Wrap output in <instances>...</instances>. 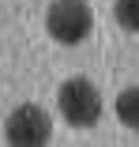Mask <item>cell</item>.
<instances>
[{"label": "cell", "instance_id": "1", "mask_svg": "<svg viewBox=\"0 0 139 147\" xmlns=\"http://www.w3.org/2000/svg\"><path fill=\"white\" fill-rule=\"evenodd\" d=\"M57 106H60V117L72 125V128H94L102 121V94L90 79H64L60 91H57Z\"/></svg>", "mask_w": 139, "mask_h": 147}, {"label": "cell", "instance_id": "2", "mask_svg": "<svg viewBox=\"0 0 139 147\" xmlns=\"http://www.w3.org/2000/svg\"><path fill=\"white\" fill-rule=\"evenodd\" d=\"M45 30L60 45H79L94 30V11L87 0H53L45 11Z\"/></svg>", "mask_w": 139, "mask_h": 147}, {"label": "cell", "instance_id": "3", "mask_svg": "<svg viewBox=\"0 0 139 147\" xmlns=\"http://www.w3.org/2000/svg\"><path fill=\"white\" fill-rule=\"evenodd\" d=\"M4 136H8V143H15V147H41V143L53 140V117H49L41 106L26 102V106H19V109L8 113Z\"/></svg>", "mask_w": 139, "mask_h": 147}, {"label": "cell", "instance_id": "4", "mask_svg": "<svg viewBox=\"0 0 139 147\" xmlns=\"http://www.w3.org/2000/svg\"><path fill=\"white\" fill-rule=\"evenodd\" d=\"M117 117H120V125L139 132V83L135 87H124V91L117 94Z\"/></svg>", "mask_w": 139, "mask_h": 147}, {"label": "cell", "instance_id": "5", "mask_svg": "<svg viewBox=\"0 0 139 147\" xmlns=\"http://www.w3.org/2000/svg\"><path fill=\"white\" fill-rule=\"evenodd\" d=\"M113 19L124 26V30L139 34V0H117L113 4Z\"/></svg>", "mask_w": 139, "mask_h": 147}]
</instances>
